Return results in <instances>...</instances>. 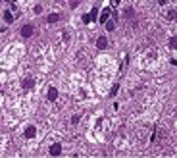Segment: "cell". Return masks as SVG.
Segmentation results:
<instances>
[{
  "mask_svg": "<svg viewBox=\"0 0 177 158\" xmlns=\"http://www.w3.org/2000/svg\"><path fill=\"white\" fill-rule=\"evenodd\" d=\"M114 27H116L114 21H106V29H108V31H114Z\"/></svg>",
  "mask_w": 177,
  "mask_h": 158,
  "instance_id": "cell-11",
  "label": "cell"
},
{
  "mask_svg": "<svg viewBox=\"0 0 177 158\" xmlns=\"http://www.w3.org/2000/svg\"><path fill=\"white\" fill-rule=\"evenodd\" d=\"M158 4H165V0H158Z\"/></svg>",
  "mask_w": 177,
  "mask_h": 158,
  "instance_id": "cell-18",
  "label": "cell"
},
{
  "mask_svg": "<svg viewBox=\"0 0 177 158\" xmlns=\"http://www.w3.org/2000/svg\"><path fill=\"white\" fill-rule=\"evenodd\" d=\"M37 135V127H33V126H29L27 129H25V137L27 139H31V137H35Z\"/></svg>",
  "mask_w": 177,
  "mask_h": 158,
  "instance_id": "cell-6",
  "label": "cell"
},
{
  "mask_svg": "<svg viewBox=\"0 0 177 158\" xmlns=\"http://www.w3.org/2000/svg\"><path fill=\"white\" fill-rule=\"evenodd\" d=\"M110 14H112V12H110V8H104L100 12V19H98V23H106V21L110 19Z\"/></svg>",
  "mask_w": 177,
  "mask_h": 158,
  "instance_id": "cell-2",
  "label": "cell"
},
{
  "mask_svg": "<svg viewBox=\"0 0 177 158\" xmlns=\"http://www.w3.org/2000/svg\"><path fill=\"white\" fill-rule=\"evenodd\" d=\"M96 16H98V8H93V12L88 14V17H91V21H94V19H96Z\"/></svg>",
  "mask_w": 177,
  "mask_h": 158,
  "instance_id": "cell-10",
  "label": "cell"
},
{
  "mask_svg": "<svg viewBox=\"0 0 177 158\" xmlns=\"http://www.w3.org/2000/svg\"><path fill=\"white\" fill-rule=\"evenodd\" d=\"M96 47L100 48V50L106 48V47H108V39H106V37H98V39H96Z\"/></svg>",
  "mask_w": 177,
  "mask_h": 158,
  "instance_id": "cell-5",
  "label": "cell"
},
{
  "mask_svg": "<svg viewBox=\"0 0 177 158\" xmlns=\"http://www.w3.org/2000/svg\"><path fill=\"white\" fill-rule=\"evenodd\" d=\"M168 19H175V10H170L168 12Z\"/></svg>",
  "mask_w": 177,
  "mask_h": 158,
  "instance_id": "cell-13",
  "label": "cell"
},
{
  "mask_svg": "<svg viewBox=\"0 0 177 158\" xmlns=\"http://www.w3.org/2000/svg\"><path fill=\"white\" fill-rule=\"evenodd\" d=\"M33 85H35V81H33V79H31V77H27V79H25V81H23V83H21V87H23V89H31Z\"/></svg>",
  "mask_w": 177,
  "mask_h": 158,
  "instance_id": "cell-8",
  "label": "cell"
},
{
  "mask_svg": "<svg viewBox=\"0 0 177 158\" xmlns=\"http://www.w3.org/2000/svg\"><path fill=\"white\" fill-rule=\"evenodd\" d=\"M60 152H62V145H60V143H54V145L50 146V154H52V156H58Z\"/></svg>",
  "mask_w": 177,
  "mask_h": 158,
  "instance_id": "cell-3",
  "label": "cell"
},
{
  "mask_svg": "<svg viewBox=\"0 0 177 158\" xmlns=\"http://www.w3.org/2000/svg\"><path fill=\"white\" fill-rule=\"evenodd\" d=\"M33 33H35V27H33V25H23V27H21V37L29 39Z\"/></svg>",
  "mask_w": 177,
  "mask_h": 158,
  "instance_id": "cell-1",
  "label": "cell"
},
{
  "mask_svg": "<svg viewBox=\"0 0 177 158\" xmlns=\"http://www.w3.org/2000/svg\"><path fill=\"white\" fill-rule=\"evenodd\" d=\"M33 12H35V14H41V12H42V6H35V10H33Z\"/></svg>",
  "mask_w": 177,
  "mask_h": 158,
  "instance_id": "cell-15",
  "label": "cell"
},
{
  "mask_svg": "<svg viewBox=\"0 0 177 158\" xmlns=\"http://www.w3.org/2000/svg\"><path fill=\"white\" fill-rule=\"evenodd\" d=\"M83 23H91V17H88V14L83 16Z\"/></svg>",
  "mask_w": 177,
  "mask_h": 158,
  "instance_id": "cell-14",
  "label": "cell"
},
{
  "mask_svg": "<svg viewBox=\"0 0 177 158\" xmlns=\"http://www.w3.org/2000/svg\"><path fill=\"white\" fill-rule=\"evenodd\" d=\"M170 47H171V48H175V47H177V39H175V37H171V39H170Z\"/></svg>",
  "mask_w": 177,
  "mask_h": 158,
  "instance_id": "cell-12",
  "label": "cell"
},
{
  "mask_svg": "<svg viewBox=\"0 0 177 158\" xmlns=\"http://www.w3.org/2000/svg\"><path fill=\"white\" fill-rule=\"evenodd\" d=\"M4 19H6V23H12V21H14V16L6 10V12H4Z\"/></svg>",
  "mask_w": 177,
  "mask_h": 158,
  "instance_id": "cell-9",
  "label": "cell"
},
{
  "mask_svg": "<svg viewBox=\"0 0 177 158\" xmlns=\"http://www.w3.org/2000/svg\"><path fill=\"white\" fill-rule=\"evenodd\" d=\"M116 93H117V85H114V89H112V91H110V95H112V96H114Z\"/></svg>",
  "mask_w": 177,
  "mask_h": 158,
  "instance_id": "cell-16",
  "label": "cell"
},
{
  "mask_svg": "<svg viewBox=\"0 0 177 158\" xmlns=\"http://www.w3.org/2000/svg\"><path fill=\"white\" fill-rule=\"evenodd\" d=\"M119 2H121V0H110V4H112V6H117Z\"/></svg>",
  "mask_w": 177,
  "mask_h": 158,
  "instance_id": "cell-17",
  "label": "cell"
},
{
  "mask_svg": "<svg viewBox=\"0 0 177 158\" xmlns=\"http://www.w3.org/2000/svg\"><path fill=\"white\" fill-rule=\"evenodd\" d=\"M56 98H58V89L56 87H50L48 89V100H52V102H54Z\"/></svg>",
  "mask_w": 177,
  "mask_h": 158,
  "instance_id": "cell-4",
  "label": "cell"
},
{
  "mask_svg": "<svg viewBox=\"0 0 177 158\" xmlns=\"http://www.w3.org/2000/svg\"><path fill=\"white\" fill-rule=\"evenodd\" d=\"M0 2H2V0H0Z\"/></svg>",
  "mask_w": 177,
  "mask_h": 158,
  "instance_id": "cell-19",
  "label": "cell"
},
{
  "mask_svg": "<svg viewBox=\"0 0 177 158\" xmlns=\"http://www.w3.org/2000/svg\"><path fill=\"white\" fill-rule=\"evenodd\" d=\"M46 21H48V23H56V21H60V14H50L46 17Z\"/></svg>",
  "mask_w": 177,
  "mask_h": 158,
  "instance_id": "cell-7",
  "label": "cell"
}]
</instances>
